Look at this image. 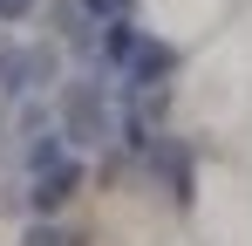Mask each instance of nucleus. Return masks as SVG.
<instances>
[{
	"label": "nucleus",
	"instance_id": "obj_1",
	"mask_svg": "<svg viewBox=\"0 0 252 246\" xmlns=\"http://www.w3.org/2000/svg\"><path fill=\"white\" fill-rule=\"evenodd\" d=\"M177 110H184V123H191L198 137H218V144H232V137L252 130V76H246V62L232 55L225 35L205 41L198 55H184Z\"/></svg>",
	"mask_w": 252,
	"mask_h": 246
},
{
	"label": "nucleus",
	"instance_id": "obj_2",
	"mask_svg": "<svg viewBox=\"0 0 252 246\" xmlns=\"http://www.w3.org/2000/svg\"><path fill=\"white\" fill-rule=\"evenodd\" d=\"M184 226L198 233V246H252V164L205 151L191 171Z\"/></svg>",
	"mask_w": 252,
	"mask_h": 246
},
{
	"label": "nucleus",
	"instance_id": "obj_3",
	"mask_svg": "<svg viewBox=\"0 0 252 246\" xmlns=\"http://www.w3.org/2000/svg\"><path fill=\"white\" fill-rule=\"evenodd\" d=\"M232 7H239V0H136L143 28L164 35L177 55H198L205 41H218L225 21H232Z\"/></svg>",
	"mask_w": 252,
	"mask_h": 246
},
{
	"label": "nucleus",
	"instance_id": "obj_4",
	"mask_svg": "<svg viewBox=\"0 0 252 246\" xmlns=\"http://www.w3.org/2000/svg\"><path fill=\"white\" fill-rule=\"evenodd\" d=\"M225 41H232V55L246 62V76H252V0H239V7H232V21H225Z\"/></svg>",
	"mask_w": 252,
	"mask_h": 246
},
{
	"label": "nucleus",
	"instance_id": "obj_5",
	"mask_svg": "<svg viewBox=\"0 0 252 246\" xmlns=\"http://www.w3.org/2000/svg\"><path fill=\"white\" fill-rule=\"evenodd\" d=\"M157 246H198V233H191V226L177 219V226H170V233H164V240H157Z\"/></svg>",
	"mask_w": 252,
	"mask_h": 246
}]
</instances>
